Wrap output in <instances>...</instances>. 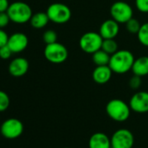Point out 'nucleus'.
Here are the masks:
<instances>
[{
	"label": "nucleus",
	"mask_w": 148,
	"mask_h": 148,
	"mask_svg": "<svg viewBox=\"0 0 148 148\" xmlns=\"http://www.w3.org/2000/svg\"><path fill=\"white\" fill-rule=\"evenodd\" d=\"M135 57L129 50H118L115 53L111 55L109 66L113 73L125 74L132 71Z\"/></svg>",
	"instance_id": "nucleus-1"
},
{
	"label": "nucleus",
	"mask_w": 148,
	"mask_h": 148,
	"mask_svg": "<svg viewBox=\"0 0 148 148\" xmlns=\"http://www.w3.org/2000/svg\"><path fill=\"white\" fill-rule=\"evenodd\" d=\"M6 12L11 21L18 25L30 22L32 16L33 15L31 6L22 1H16L11 4Z\"/></svg>",
	"instance_id": "nucleus-2"
},
{
	"label": "nucleus",
	"mask_w": 148,
	"mask_h": 148,
	"mask_svg": "<svg viewBox=\"0 0 148 148\" xmlns=\"http://www.w3.org/2000/svg\"><path fill=\"white\" fill-rule=\"evenodd\" d=\"M131 111L129 104L119 99H111L106 106V112L109 118L117 122L127 120L130 117Z\"/></svg>",
	"instance_id": "nucleus-3"
},
{
	"label": "nucleus",
	"mask_w": 148,
	"mask_h": 148,
	"mask_svg": "<svg viewBox=\"0 0 148 148\" xmlns=\"http://www.w3.org/2000/svg\"><path fill=\"white\" fill-rule=\"evenodd\" d=\"M46 13L51 22L57 25H64L69 22L71 18V11L68 5L63 3H52L51 4Z\"/></svg>",
	"instance_id": "nucleus-4"
},
{
	"label": "nucleus",
	"mask_w": 148,
	"mask_h": 148,
	"mask_svg": "<svg viewBox=\"0 0 148 148\" xmlns=\"http://www.w3.org/2000/svg\"><path fill=\"white\" fill-rule=\"evenodd\" d=\"M103 40L104 38L101 37L99 32H87L80 37L79 47L84 52L87 54H93L101 49Z\"/></svg>",
	"instance_id": "nucleus-5"
},
{
	"label": "nucleus",
	"mask_w": 148,
	"mask_h": 148,
	"mask_svg": "<svg viewBox=\"0 0 148 148\" xmlns=\"http://www.w3.org/2000/svg\"><path fill=\"white\" fill-rule=\"evenodd\" d=\"M45 58L52 64H62L68 58V50L58 41L46 45L44 50Z\"/></svg>",
	"instance_id": "nucleus-6"
},
{
	"label": "nucleus",
	"mask_w": 148,
	"mask_h": 148,
	"mask_svg": "<svg viewBox=\"0 0 148 148\" xmlns=\"http://www.w3.org/2000/svg\"><path fill=\"white\" fill-rule=\"evenodd\" d=\"M111 18L120 24H125L128 20L133 18L132 7L125 1H116L110 8Z\"/></svg>",
	"instance_id": "nucleus-7"
},
{
	"label": "nucleus",
	"mask_w": 148,
	"mask_h": 148,
	"mask_svg": "<svg viewBox=\"0 0 148 148\" xmlns=\"http://www.w3.org/2000/svg\"><path fill=\"white\" fill-rule=\"evenodd\" d=\"M0 132L4 138L7 139H15L23 134L24 125L18 119H7L2 123L0 127Z\"/></svg>",
	"instance_id": "nucleus-8"
},
{
	"label": "nucleus",
	"mask_w": 148,
	"mask_h": 148,
	"mask_svg": "<svg viewBox=\"0 0 148 148\" xmlns=\"http://www.w3.org/2000/svg\"><path fill=\"white\" fill-rule=\"evenodd\" d=\"M111 145L112 148H132L134 136L128 129H118L111 137Z\"/></svg>",
	"instance_id": "nucleus-9"
},
{
	"label": "nucleus",
	"mask_w": 148,
	"mask_h": 148,
	"mask_svg": "<svg viewBox=\"0 0 148 148\" xmlns=\"http://www.w3.org/2000/svg\"><path fill=\"white\" fill-rule=\"evenodd\" d=\"M129 106L131 107V110L134 112H148V92L145 91L135 92L130 99Z\"/></svg>",
	"instance_id": "nucleus-10"
},
{
	"label": "nucleus",
	"mask_w": 148,
	"mask_h": 148,
	"mask_svg": "<svg viewBox=\"0 0 148 148\" xmlns=\"http://www.w3.org/2000/svg\"><path fill=\"white\" fill-rule=\"evenodd\" d=\"M29 44L28 37L23 32H15L9 36L7 45L13 53H20L24 51Z\"/></svg>",
	"instance_id": "nucleus-11"
},
{
	"label": "nucleus",
	"mask_w": 148,
	"mask_h": 148,
	"mask_svg": "<svg viewBox=\"0 0 148 148\" xmlns=\"http://www.w3.org/2000/svg\"><path fill=\"white\" fill-rule=\"evenodd\" d=\"M29 70V62L25 58H16L11 61L8 66V71L15 78L22 77Z\"/></svg>",
	"instance_id": "nucleus-12"
},
{
	"label": "nucleus",
	"mask_w": 148,
	"mask_h": 148,
	"mask_svg": "<svg viewBox=\"0 0 148 148\" xmlns=\"http://www.w3.org/2000/svg\"><path fill=\"white\" fill-rule=\"evenodd\" d=\"M99 32L104 39L115 38L119 32V24L112 18L105 20L101 24Z\"/></svg>",
	"instance_id": "nucleus-13"
},
{
	"label": "nucleus",
	"mask_w": 148,
	"mask_h": 148,
	"mask_svg": "<svg viewBox=\"0 0 148 148\" xmlns=\"http://www.w3.org/2000/svg\"><path fill=\"white\" fill-rule=\"evenodd\" d=\"M112 71L110 66L107 65H99L96 66L92 71V79L95 83L99 85H105L110 81L112 76Z\"/></svg>",
	"instance_id": "nucleus-14"
},
{
	"label": "nucleus",
	"mask_w": 148,
	"mask_h": 148,
	"mask_svg": "<svg viewBox=\"0 0 148 148\" xmlns=\"http://www.w3.org/2000/svg\"><path fill=\"white\" fill-rule=\"evenodd\" d=\"M89 148H112L111 138L104 132L93 133L88 141Z\"/></svg>",
	"instance_id": "nucleus-15"
},
{
	"label": "nucleus",
	"mask_w": 148,
	"mask_h": 148,
	"mask_svg": "<svg viewBox=\"0 0 148 148\" xmlns=\"http://www.w3.org/2000/svg\"><path fill=\"white\" fill-rule=\"evenodd\" d=\"M132 71L134 75L145 77L148 75V56H141L135 58Z\"/></svg>",
	"instance_id": "nucleus-16"
},
{
	"label": "nucleus",
	"mask_w": 148,
	"mask_h": 148,
	"mask_svg": "<svg viewBox=\"0 0 148 148\" xmlns=\"http://www.w3.org/2000/svg\"><path fill=\"white\" fill-rule=\"evenodd\" d=\"M49 22H50V19H49V17H48L46 12H39L33 13V15L32 16V18L30 20V24L34 29L45 28L48 25Z\"/></svg>",
	"instance_id": "nucleus-17"
},
{
	"label": "nucleus",
	"mask_w": 148,
	"mask_h": 148,
	"mask_svg": "<svg viewBox=\"0 0 148 148\" xmlns=\"http://www.w3.org/2000/svg\"><path fill=\"white\" fill-rule=\"evenodd\" d=\"M92 55V61H93V63L95 64L96 66L109 64L111 55L108 54L107 52H106L104 50L100 49V50L97 51L96 52H94Z\"/></svg>",
	"instance_id": "nucleus-18"
},
{
	"label": "nucleus",
	"mask_w": 148,
	"mask_h": 148,
	"mask_svg": "<svg viewBox=\"0 0 148 148\" xmlns=\"http://www.w3.org/2000/svg\"><path fill=\"white\" fill-rule=\"evenodd\" d=\"M101 49L104 50L108 54L112 55L119 50V45L115 38H107L103 40Z\"/></svg>",
	"instance_id": "nucleus-19"
},
{
	"label": "nucleus",
	"mask_w": 148,
	"mask_h": 148,
	"mask_svg": "<svg viewBox=\"0 0 148 148\" xmlns=\"http://www.w3.org/2000/svg\"><path fill=\"white\" fill-rule=\"evenodd\" d=\"M137 38L142 45L148 47V22L141 25L140 29L137 33Z\"/></svg>",
	"instance_id": "nucleus-20"
},
{
	"label": "nucleus",
	"mask_w": 148,
	"mask_h": 148,
	"mask_svg": "<svg viewBox=\"0 0 148 148\" xmlns=\"http://www.w3.org/2000/svg\"><path fill=\"white\" fill-rule=\"evenodd\" d=\"M125 25V29H126V31L129 33H131V34H136V35H137V33L139 31L140 26H141L140 22L137 18H132Z\"/></svg>",
	"instance_id": "nucleus-21"
},
{
	"label": "nucleus",
	"mask_w": 148,
	"mask_h": 148,
	"mask_svg": "<svg viewBox=\"0 0 148 148\" xmlns=\"http://www.w3.org/2000/svg\"><path fill=\"white\" fill-rule=\"evenodd\" d=\"M58 40V34L53 30H47L43 34V41L45 43V45L52 44L57 42Z\"/></svg>",
	"instance_id": "nucleus-22"
},
{
	"label": "nucleus",
	"mask_w": 148,
	"mask_h": 148,
	"mask_svg": "<svg viewBox=\"0 0 148 148\" xmlns=\"http://www.w3.org/2000/svg\"><path fill=\"white\" fill-rule=\"evenodd\" d=\"M10 106V98L8 94L0 90V112H5L8 109Z\"/></svg>",
	"instance_id": "nucleus-23"
},
{
	"label": "nucleus",
	"mask_w": 148,
	"mask_h": 148,
	"mask_svg": "<svg viewBox=\"0 0 148 148\" xmlns=\"http://www.w3.org/2000/svg\"><path fill=\"white\" fill-rule=\"evenodd\" d=\"M135 7L141 13H148V0H135Z\"/></svg>",
	"instance_id": "nucleus-24"
},
{
	"label": "nucleus",
	"mask_w": 148,
	"mask_h": 148,
	"mask_svg": "<svg viewBox=\"0 0 148 148\" xmlns=\"http://www.w3.org/2000/svg\"><path fill=\"white\" fill-rule=\"evenodd\" d=\"M141 84H142V79H141V77L139 76H137V75H134L129 79V86L132 89V90H137L138 89L140 86H141Z\"/></svg>",
	"instance_id": "nucleus-25"
},
{
	"label": "nucleus",
	"mask_w": 148,
	"mask_h": 148,
	"mask_svg": "<svg viewBox=\"0 0 148 148\" xmlns=\"http://www.w3.org/2000/svg\"><path fill=\"white\" fill-rule=\"evenodd\" d=\"M12 54H13V52L12 51V50L10 49V47L7 45L0 47V58L5 59V60L9 59Z\"/></svg>",
	"instance_id": "nucleus-26"
},
{
	"label": "nucleus",
	"mask_w": 148,
	"mask_h": 148,
	"mask_svg": "<svg viewBox=\"0 0 148 148\" xmlns=\"http://www.w3.org/2000/svg\"><path fill=\"white\" fill-rule=\"evenodd\" d=\"M10 22H11V19L6 12H0V29H4L5 27H6Z\"/></svg>",
	"instance_id": "nucleus-27"
},
{
	"label": "nucleus",
	"mask_w": 148,
	"mask_h": 148,
	"mask_svg": "<svg viewBox=\"0 0 148 148\" xmlns=\"http://www.w3.org/2000/svg\"><path fill=\"white\" fill-rule=\"evenodd\" d=\"M8 38H9L8 34L3 29H0V47L7 45Z\"/></svg>",
	"instance_id": "nucleus-28"
},
{
	"label": "nucleus",
	"mask_w": 148,
	"mask_h": 148,
	"mask_svg": "<svg viewBox=\"0 0 148 148\" xmlns=\"http://www.w3.org/2000/svg\"><path fill=\"white\" fill-rule=\"evenodd\" d=\"M9 1L8 0H0V12H5L9 8Z\"/></svg>",
	"instance_id": "nucleus-29"
},
{
	"label": "nucleus",
	"mask_w": 148,
	"mask_h": 148,
	"mask_svg": "<svg viewBox=\"0 0 148 148\" xmlns=\"http://www.w3.org/2000/svg\"><path fill=\"white\" fill-rule=\"evenodd\" d=\"M64 148H69V147H64Z\"/></svg>",
	"instance_id": "nucleus-30"
},
{
	"label": "nucleus",
	"mask_w": 148,
	"mask_h": 148,
	"mask_svg": "<svg viewBox=\"0 0 148 148\" xmlns=\"http://www.w3.org/2000/svg\"></svg>",
	"instance_id": "nucleus-31"
}]
</instances>
